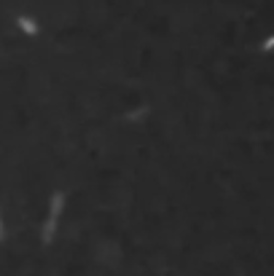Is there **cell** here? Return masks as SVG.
<instances>
[{"label":"cell","mask_w":274,"mask_h":276,"mask_svg":"<svg viewBox=\"0 0 274 276\" xmlns=\"http://www.w3.org/2000/svg\"><path fill=\"white\" fill-rule=\"evenodd\" d=\"M261 51H264V54H269V51H274V35H269V38H266L264 43H261Z\"/></svg>","instance_id":"3957f363"},{"label":"cell","mask_w":274,"mask_h":276,"mask_svg":"<svg viewBox=\"0 0 274 276\" xmlns=\"http://www.w3.org/2000/svg\"><path fill=\"white\" fill-rule=\"evenodd\" d=\"M16 25H19L22 30H25L27 35H35V32H38V25H35L32 19H27V16H19V19H16Z\"/></svg>","instance_id":"7a4b0ae2"},{"label":"cell","mask_w":274,"mask_h":276,"mask_svg":"<svg viewBox=\"0 0 274 276\" xmlns=\"http://www.w3.org/2000/svg\"><path fill=\"white\" fill-rule=\"evenodd\" d=\"M62 204H65V193H57L51 196V212H49V220H46V225H43V242L49 244L51 239H54V228H57V220H59V212H62Z\"/></svg>","instance_id":"6da1fadb"},{"label":"cell","mask_w":274,"mask_h":276,"mask_svg":"<svg viewBox=\"0 0 274 276\" xmlns=\"http://www.w3.org/2000/svg\"><path fill=\"white\" fill-rule=\"evenodd\" d=\"M0 231H3V225H0Z\"/></svg>","instance_id":"277c9868"}]
</instances>
